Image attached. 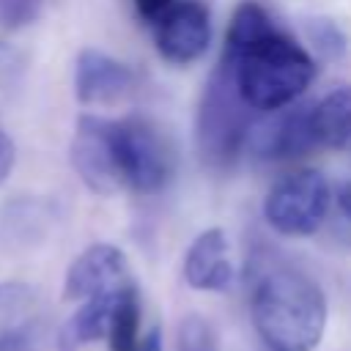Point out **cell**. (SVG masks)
Listing matches in <instances>:
<instances>
[{
    "mask_svg": "<svg viewBox=\"0 0 351 351\" xmlns=\"http://www.w3.org/2000/svg\"><path fill=\"white\" fill-rule=\"evenodd\" d=\"M178 351H217V348H214L211 326H208L200 315H189V318L181 324Z\"/></svg>",
    "mask_w": 351,
    "mask_h": 351,
    "instance_id": "cell-14",
    "label": "cell"
},
{
    "mask_svg": "<svg viewBox=\"0 0 351 351\" xmlns=\"http://www.w3.org/2000/svg\"><path fill=\"white\" fill-rule=\"evenodd\" d=\"M0 351H27V343H25V335L19 337H11L5 343H0Z\"/></svg>",
    "mask_w": 351,
    "mask_h": 351,
    "instance_id": "cell-20",
    "label": "cell"
},
{
    "mask_svg": "<svg viewBox=\"0 0 351 351\" xmlns=\"http://www.w3.org/2000/svg\"><path fill=\"white\" fill-rule=\"evenodd\" d=\"M11 167H14V143H11L8 134L0 129V184L8 178Z\"/></svg>",
    "mask_w": 351,
    "mask_h": 351,
    "instance_id": "cell-18",
    "label": "cell"
},
{
    "mask_svg": "<svg viewBox=\"0 0 351 351\" xmlns=\"http://www.w3.org/2000/svg\"><path fill=\"white\" fill-rule=\"evenodd\" d=\"M233 85L250 110L274 112L299 99L313 77L315 63L310 52L282 33L258 0L236 5L228 36L225 58Z\"/></svg>",
    "mask_w": 351,
    "mask_h": 351,
    "instance_id": "cell-1",
    "label": "cell"
},
{
    "mask_svg": "<svg viewBox=\"0 0 351 351\" xmlns=\"http://www.w3.org/2000/svg\"><path fill=\"white\" fill-rule=\"evenodd\" d=\"M134 74L129 71L126 63L110 58L101 49H82L77 55L74 66V93L80 104L85 107H107L118 104L132 93Z\"/></svg>",
    "mask_w": 351,
    "mask_h": 351,
    "instance_id": "cell-9",
    "label": "cell"
},
{
    "mask_svg": "<svg viewBox=\"0 0 351 351\" xmlns=\"http://www.w3.org/2000/svg\"><path fill=\"white\" fill-rule=\"evenodd\" d=\"M71 165L82 184L96 195H112L121 186L115 148H112V121L99 115H82L71 140Z\"/></svg>",
    "mask_w": 351,
    "mask_h": 351,
    "instance_id": "cell-7",
    "label": "cell"
},
{
    "mask_svg": "<svg viewBox=\"0 0 351 351\" xmlns=\"http://www.w3.org/2000/svg\"><path fill=\"white\" fill-rule=\"evenodd\" d=\"M134 351H162V329H159V326L148 329V332L140 337V343H137Z\"/></svg>",
    "mask_w": 351,
    "mask_h": 351,
    "instance_id": "cell-19",
    "label": "cell"
},
{
    "mask_svg": "<svg viewBox=\"0 0 351 351\" xmlns=\"http://www.w3.org/2000/svg\"><path fill=\"white\" fill-rule=\"evenodd\" d=\"M134 282L126 255L112 244H93L82 255L74 258V263L66 271L63 296L69 302H82L107 291H118L123 285Z\"/></svg>",
    "mask_w": 351,
    "mask_h": 351,
    "instance_id": "cell-8",
    "label": "cell"
},
{
    "mask_svg": "<svg viewBox=\"0 0 351 351\" xmlns=\"http://www.w3.org/2000/svg\"><path fill=\"white\" fill-rule=\"evenodd\" d=\"M329 184L313 170H293L277 178L263 200L266 222L282 236H313L329 211Z\"/></svg>",
    "mask_w": 351,
    "mask_h": 351,
    "instance_id": "cell-4",
    "label": "cell"
},
{
    "mask_svg": "<svg viewBox=\"0 0 351 351\" xmlns=\"http://www.w3.org/2000/svg\"><path fill=\"white\" fill-rule=\"evenodd\" d=\"M184 280L195 291H228L233 282L230 244L222 228L203 230L186 250Z\"/></svg>",
    "mask_w": 351,
    "mask_h": 351,
    "instance_id": "cell-10",
    "label": "cell"
},
{
    "mask_svg": "<svg viewBox=\"0 0 351 351\" xmlns=\"http://www.w3.org/2000/svg\"><path fill=\"white\" fill-rule=\"evenodd\" d=\"M337 228L346 244H351V181L337 192Z\"/></svg>",
    "mask_w": 351,
    "mask_h": 351,
    "instance_id": "cell-15",
    "label": "cell"
},
{
    "mask_svg": "<svg viewBox=\"0 0 351 351\" xmlns=\"http://www.w3.org/2000/svg\"><path fill=\"white\" fill-rule=\"evenodd\" d=\"M129 291H134V282H129V285H123V288H118V291H107V293L82 299V304L77 307V313H74V315L69 318V324L63 326V335H60L63 351H77V348L85 346V343H93V340L107 337L112 313H115L118 302H121Z\"/></svg>",
    "mask_w": 351,
    "mask_h": 351,
    "instance_id": "cell-11",
    "label": "cell"
},
{
    "mask_svg": "<svg viewBox=\"0 0 351 351\" xmlns=\"http://www.w3.org/2000/svg\"><path fill=\"white\" fill-rule=\"evenodd\" d=\"M134 3V8H137V14L145 19V22H154L156 16H162L176 0H132Z\"/></svg>",
    "mask_w": 351,
    "mask_h": 351,
    "instance_id": "cell-17",
    "label": "cell"
},
{
    "mask_svg": "<svg viewBox=\"0 0 351 351\" xmlns=\"http://www.w3.org/2000/svg\"><path fill=\"white\" fill-rule=\"evenodd\" d=\"M315 44L324 49V52H332V49H343V36L335 30V25H329V22H321L318 27H315Z\"/></svg>",
    "mask_w": 351,
    "mask_h": 351,
    "instance_id": "cell-16",
    "label": "cell"
},
{
    "mask_svg": "<svg viewBox=\"0 0 351 351\" xmlns=\"http://www.w3.org/2000/svg\"><path fill=\"white\" fill-rule=\"evenodd\" d=\"M36 315V296L22 282L0 285V343L25 335L27 324Z\"/></svg>",
    "mask_w": 351,
    "mask_h": 351,
    "instance_id": "cell-13",
    "label": "cell"
},
{
    "mask_svg": "<svg viewBox=\"0 0 351 351\" xmlns=\"http://www.w3.org/2000/svg\"><path fill=\"white\" fill-rule=\"evenodd\" d=\"M307 129L315 145L351 148V85H343L307 110Z\"/></svg>",
    "mask_w": 351,
    "mask_h": 351,
    "instance_id": "cell-12",
    "label": "cell"
},
{
    "mask_svg": "<svg viewBox=\"0 0 351 351\" xmlns=\"http://www.w3.org/2000/svg\"><path fill=\"white\" fill-rule=\"evenodd\" d=\"M151 25L159 55L173 66L197 60L211 44V16L197 0H176Z\"/></svg>",
    "mask_w": 351,
    "mask_h": 351,
    "instance_id": "cell-6",
    "label": "cell"
},
{
    "mask_svg": "<svg viewBox=\"0 0 351 351\" xmlns=\"http://www.w3.org/2000/svg\"><path fill=\"white\" fill-rule=\"evenodd\" d=\"M112 148L121 186L154 195L173 176V151L162 132L143 118L112 121Z\"/></svg>",
    "mask_w": 351,
    "mask_h": 351,
    "instance_id": "cell-3",
    "label": "cell"
},
{
    "mask_svg": "<svg viewBox=\"0 0 351 351\" xmlns=\"http://www.w3.org/2000/svg\"><path fill=\"white\" fill-rule=\"evenodd\" d=\"M250 313L269 351H313L326 326L324 291L296 269L266 271L252 291Z\"/></svg>",
    "mask_w": 351,
    "mask_h": 351,
    "instance_id": "cell-2",
    "label": "cell"
},
{
    "mask_svg": "<svg viewBox=\"0 0 351 351\" xmlns=\"http://www.w3.org/2000/svg\"><path fill=\"white\" fill-rule=\"evenodd\" d=\"M241 107H247V104L241 101V96L233 85L228 63L222 60V66L217 69V74L203 96V104H200V129L197 132H200L206 156H211L217 162H228L241 151V145L250 134L247 112Z\"/></svg>",
    "mask_w": 351,
    "mask_h": 351,
    "instance_id": "cell-5",
    "label": "cell"
}]
</instances>
